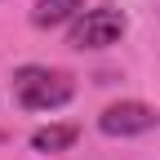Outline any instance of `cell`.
Instances as JSON below:
<instances>
[{
	"label": "cell",
	"instance_id": "2",
	"mask_svg": "<svg viewBox=\"0 0 160 160\" xmlns=\"http://www.w3.org/2000/svg\"><path fill=\"white\" fill-rule=\"evenodd\" d=\"M125 36V13L120 9H85L71 22V45L76 49H111Z\"/></svg>",
	"mask_w": 160,
	"mask_h": 160
},
{
	"label": "cell",
	"instance_id": "5",
	"mask_svg": "<svg viewBox=\"0 0 160 160\" xmlns=\"http://www.w3.org/2000/svg\"><path fill=\"white\" fill-rule=\"evenodd\" d=\"M76 138H80L76 125H45L31 133V151H67V147H76Z\"/></svg>",
	"mask_w": 160,
	"mask_h": 160
},
{
	"label": "cell",
	"instance_id": "4",
	"mask_svg": "<svg viewBox=\"0 0 160 160\" xmlns=\"http://www.w3.org/2000/svg\"><path fill=\"white\" fill-rule=\"evenodd\" d=\"M80 9H85V0H36L31 22L49 31V27H62V22H71V18H80Z\"/></svg>",
	"mask_w": 160,
	"mask_h": 160
},
{
	"label": "cell",
	"instance_id": "1",
	"mask_svg": "<svg viewBox=\"0 0 160 160\" xmlns=\"http://www.w3.org/2000/svg\"><path fill=\"white\" fill-rule=\"evenodd\" d=\"M13 93L27 111H53V107H67L71 102V76L67 71H49V67H22L13 76Z\"/></svg>",
	"mask_w": 160,
	"mask_h": 160
},
{
	"label": "cell",
	"instance_id": "3",
	"mask_svg": "<svg viewBox=\"0 0 160 160\" xmlns=\"http://www.w3.org/2000/svg\"><path fill=\"white\" fill-rule=\"evenodd\" d=\"M156 111L147 107V102H111L102 116H98V129H102L107 138H138V133H151L156 129Z\"/></svg>",
	"mask_w": 160,
	"mask_h": 160
}]
</instances>
